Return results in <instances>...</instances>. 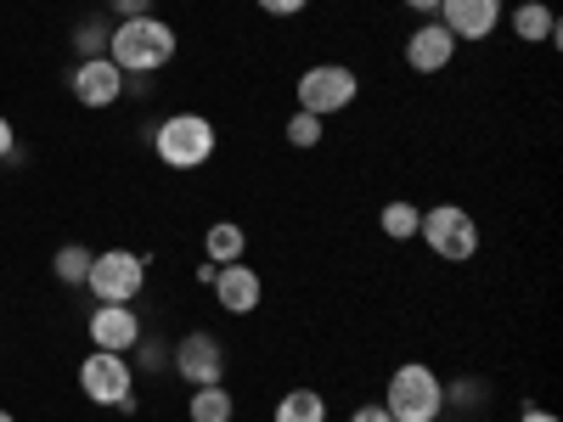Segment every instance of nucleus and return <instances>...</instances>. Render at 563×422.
Segmentation results:
<instances>
[{"instance_id": "f257e3e1", "label": "nucleus", "mask_w": 563, "mask_h": 422, "mask_svg": "<svg viewBox=\"0 0 563 422\" xmlns=\"http://www.w3.org/2000/svg\"><path fill=\"white\" fill-rule=\"evenodd\" d=\"M180 52V34L164 23V18H119L113 34H108V57L119 63V74H158L169 68Z\"/></svg>"}, {"instance_id": "f03ea898", "label": "nucleus", "mask_w": 563, "mask_h": 422, "mask_svg": "<svg viewBox=\"0 0 563 422\" xmlns=\"http://www.w3.org/2000/svg\"><path fill=\"white\" fill-rule=\"evenodd\" d=\"M384 411H389L395 422H434V417L445 411V384H440V371L422 366V360L395 366V371H389Z\"/></svg>"}, {"instance_id": "7ed1b4c3", "label": "nucleus", "mask_w": 563, "mask_h": 422, "mask_svg": "<svg viewBox=\"0 0 563 422\" xmlns=\"http://www.w3.org/2000/svg\"><path fill=\"white\" fill-rule=\"evenodd\" d=\"M220 147L214 135V119L203 113H169L158 130H153V153L169 164V169H203Z\"/></svg>"}, {"instance_id": "20e7f679", "label": "nucleus", "mask_w": 563, "mask_h": 422, "mask_svg": "<svg viewBox=\"0 0 563 422\" xmlns=\"http://www.w3.org/2000/svg\"><path fill=\"white\" fill-rule=\"evenodd\" d=\"M417 237L429 243V254L445 259V265H467V259L479 254V225H474V214H467L462 203H434V209H422Z\"/></svg>"}, {"instance_id": "39448f33", "label": "nucleus", "mask_w": 563, "mask_h": 422, "mask_svg": "<svg viewBox=\"0 0 563 422\" xmlns=\"http://www.w3.org/2000/svg\"><path fill=\"white\" fill-rule=\"evenodd\" d=\"M79 389L85 400H97V406H113V411H135V366L130 355H113V349H90L79 360Z\"/></svg>"}, {"instance_id": "423d86ee", "label": "nucleus", "mask_w": 563, "mask_h": 422, "mask_svg": "<svg viewBox=\"0 0 563 422\" xmlns=\"http://www.w3.org/2000/svg\"><path fill=\"white\" fill-rule=\"evenodd\" d=\"M85 288L97 293V304H135V293L147 288V254H130V248H108L90 259Z\"/></svg>"}, {"instance_id": "0eeeda50", "label": "nucleus", "mask_w": 563, "mask_h": 422, "mask_svg": "<svg viewBox=\"0 0 563 422\" xmlns=\"http://www.w3.org/2000/svg\"><path fill=\"white\" fill-rule=\"evenodd\" d=\"M294 97H299V108H305V113L333 119V113H344V108L361 97V79H355V68H344V63H316V68H305V74H299Z\"/></svg>"}, {"instance_id": "6e6552de", "label": "nucleus", "mask_w": 563, "mask_h": 422, "mask_svg": "<svg viewBox=\"0 0 563 422\" xmlns=\"http://www.w3.org/2000/svg\"><path fill=\"white\" fill-rule=\"evenodd\" d=\"M68 90H74L79 108L102 113V108H113V102L124 97V74H119L113 57H85V63L68 74Z\"/></svg>"}, {"instance_id": "1a4fd4ad", "label": "nucleus", "mask_w": 563, "mask_h": 422, "mask_svg": "<svg viewBox=\"0 0 563 422\" xmlns=\"http://www.w3.org/2000/svg\"><path fill=\"white\" fill-rule=\"evenodd\" d=\"M175 371H180L192 389L225 384V344H220L214 333H186V338L175 344Z\"/></svg>"}, {"instance_id": "9d476101", "label": "nucleus", "mask_w": 563, "mask_h": 422, "mask_svg": "<svg viewBox=\"0 0 563 422\" xmlns=\"http://www.w3.org/2000/svg\"><path fill=\"white\" fill-rule=\"evenodd\" d=\"M209 288H214V299H220V310H225V315H254V310H260V299H265L260 270H254V265H243V259L220 265Z\"/></svg>"}, {"instance_id": "9b49d317", "label": "nucleus", "mask_w": 563, "mask_h": 422, "mask_svg": "<svg viewBox=\"0 0 563 422\" xmlns=\"http://www.w3.org/2000/svg\"><path fill=\"white\" fill-rule=\"evenodd\" d=\"M445 34L462 45V40H490L496 23H501V0H440V12Z\"/></svg>"}, {"instance_id": "f8f14e48", "label": "nucleus", "mask_w": 563, "mask_h": 422, "mask_svg": "<svg viewBox=\"0 0 563 422\" xmlns=\"http://www.w3.org/2000/svg\"><path fill=\"white\" fill-rule=\"evenodd\" d=\"M85 333H90V344H97V349L130 355L141 344V315L130 304H97V310H90V321H85Z\"/></svg>"}, {"instance_id": "ddd939ff", "label": "nucleus", "mask_w": 563, "mask_h": 422, "mask_svg": "<svg viewBox=\"0 0 563 422\" xmlns=\"http://www.w3.org/2000/svg\"><path fill=\"white\" fill-rule=\"evenodd\" d=\"M456 63V40L445 34V23L434 18V23H417L411 34H406V68H417V74H445Z\"/></svg>"}, {"instance_id": "4468645a", "label": "nucleus", "mask_w": 563, "mask_h": 422, "mask_svg": "<svg viewBox=\"0 0 563 422\" xmlns=\"http://www.w3.org/2000/svg\"><path fill=\"white\" fill-rule=\"evenodd\" d=\"M512 34L525 45H558L563 40V23L547 0H525V7H512Z\"/></svg>"}, {"instance_id": "2eb2a0df", "label": "nucleus", "mask_w": 563, "mask_h": 422, "mask_svg": "<svg viewBox=\"0 0 563 422\" xmlns=\"http://www.w3.org/2000/svg\"><path fill=\"white\" fill-rule=\"evenodd\" d=\"M243 248H249V231H243L238 220H214V225L203 231V259H209V265L243 259Z\"/></svg>"}, {"instance_id": "dca6fc26", "label": "nucleus", "mask_w": 563, "mask_h": 422, "mask_svg": "<svg viewBox=\"0 0 563 422\" xmlns=\"http://www.w3.org/2000/svg\"><path fill=\"white\" fill-rule=\"evenodd\" d=\"M186 417H192V422H231V417H238V400H231L225 384H203V389H192Z\"/></svg>"}, {"instance_id": "f3484780", "label": "nucleus", "mask_w": 563, "mask_h": 422, "mask_svg": "<svg viewBox=\"0 0 563 422\" xmlns=\"http://www.w3.org/2000/svg\"><path fill=\"white\" fill-rule=\"evenodd\" d=\"M271 422H327V395L316 389H288L276 400V417Z\"/></svg>"}, {"instance_id": "a211bd4d", "label": "nucleus", "mask_w": 563, "mask_h": 422, "mask_svg": "<svg viewBox=\"0 0 563 422\" xmlns=\"http://www.w3.org/2000/svg\"><path fill=\"white\" fill-rule=\"evenodd\" d=\"M417 220H422V209L406 203V198L384 203V214H378V225H384V237H389V243H411V237H417Z\"/></svg>"}, {"instance_id": "6ab92c4d", "label": "nucleus", "mask_w": 563, "mask_h": 422, "mask_svg": "<svg viewBox=\"0 0 563 422\" xmlns=\"http://www.w3.org/2000/svg\"><path fill=\"white\" fill-rule=\"evenodd\" d=\"M90 259H97V254H90L85 243H63V248H57V259H52V270H57V281L79 288V281L90 276Z\"/></svg>"}, {"instance_id": "aec40b11", "label": "nucleus", "mask_w": 563, "mask_h": 422, "mask_svg": "<svg viewBox=\"0 0 563 422\" xmlns=\"http://www.w3.org/2000/svg\"><path fill=\"white\" fill-rule=\"evenodd\" d=\"M108 34H113V29H108L102 18H85V23L74 29V52H79V63H85V57H108Z\"/></svg>"}, {"instance_id": "412c9836", "label": "nucleus", "mask_w": 563, "mask_h": 422, "mask_svg": "<svg viewBox=\"0 0 563 422\" xmlns=\"http://www.w3.org/2000/svg\"><path fill=\"white\" fill-rule=\"evenodd\" d=\"M321 135H327V119H316V113H305V108L288 119V147L310 153V147H321Z\"/></svg>"}, {"instance_id": "4be33fe9", "label": "nucleus", "mask_w": 563, "mask_h": 422, "mask_svg": "<svg viewBox=\"0 0 563 422\" xmlns=\"http://www.w3.org/2000/svg\"><path fill=\"white\" fill-rule=\"evenodd\" d=\"M485 395H490V389H485L479 378H462V384H451V389H445V406H479Z\"/></svg>"}, {"instance_id": "5701e85b", "label": "nucleus", "mask_w": 563, "mask_h": 422, "mask_svg": "<svg viewBox=\"0 0 563 422\" xmlns=\"http://www.w3.org/2000/svg\"><path fill=\"white\" fill-rule=\"evenodd\" d=\"M254 7H260L265 18H299V12L310 7V0H254Z\"/></svg>"}, {"instance_id": "b1692460", "label": "nucleus", "mask_w": 563, "mask_h": 422, "mask_svg": "<svg viewBox=\"0 0 563 422\" xmlns=\"http://www.w3.org/2000/svg\"><path fill=\"white\" fill-rule=\"evenodd\" d=\"M135 349H141V366H147V371H158V366H164V349H169V344H147V333H141V344H135Z\"/></svg>"}, {"instance_id": "393cba45", "label": "nucleus", "mask_w": 563, "mask_h": 422, "mask_svg": "<svg viewBox=\"0 0 563 422\" xmlns=\"http://www.w3.org/2000/svg\"><path fill=\"white\" fill-rule=\"evenodd\" d=\"M113 12H119V18H147L153 0H113Z\"/></svg>"}, {"instance_id": "a878e982", "label": "nucleus", "mask_w": 563, "mask_h": 422, "mask_svg": "<svg viewBox=\"0 0 563 422\" xmlns=\"http://www.w3.org/2000/svg\"><path fill=\"white\" fill-rule=\"evenodd\" d=\"M18 153V135H12V119L0 113V158H12Z\"/></svg>"}, {"instance_id": "bb28decb", "label": "nucleus", "mask_w": 563, "mask_h": 422, "mask_svg": "<svg viewBox=\"0 0 563 422\" xmlns=\"http://www.w3.org/2000/svg\"><path fill=\"white\" fill-rule=\"evenodd\" d=\"M350 422H395L384 406H361V411H350Z\"/></svg>"}, {"instance_id": "cd10ccee", "label": "nucleus", "mask_w": 563, "mask_h": 422, "mask_svg": "<svg viewBox=\"0 0 563 422\" xmlns=\"http://www.w3.org/2000/svg\"><path fill=\"white\" fill-rule=\"evenodd\" d=\"M519 422H558V417H552V411H541V406H525V417H519Z\"/></svg>"}, {"instance_id": "c85d7f7f", "label": "nucleus", "mask_w": 563, "mask_h": 422, "mask_svg": "<svg viewBox=\"0 0 563 422\" xmlns=\"http://www.w3.org/2000/svg\"><path fill=\"white\" fill-rule=\"evenodd\" d=\"M406 7H411V12H422V18H434V12H440V0H406Z\"/></svg>"}, {"instance_id": "c756f323", "label": "nucleus", "mask_w": 563, "mask_h": 422, "mask_svg": "<svg viewBox=\"0 0 563 422\" xmlns=\"http://www.w3.org/2000/svg\"><path fill=\"white\" fill-rule=\"evenodd\" d=\"M0 422H18V417H12V411H0Z\"/></svg>"}]
</instances>
